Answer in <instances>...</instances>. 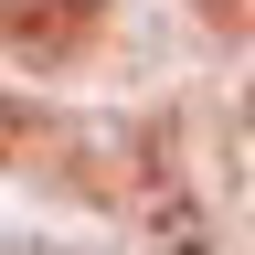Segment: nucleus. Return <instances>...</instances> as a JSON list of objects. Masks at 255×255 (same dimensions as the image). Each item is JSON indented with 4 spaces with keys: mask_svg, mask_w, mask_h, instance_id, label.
<instances>
[{
    "mask_svg": "<svg viewBox=\"0 0 255 255\" xmlns=\"http://www.w3.org/2000/svg\"><path fill=\"white\" fill-rule=\"evenodd\" d=\"M0 159H11V107H0Z\"/></svg>",
    "mask_w": 255,
    "mask_h": 255,
    "instance_id": "nucleus-1",
    "label": "nucleus"
},
{
    "mask_svg": "<svg viewBox=\"0 0 255 255\" xmlns=\"http://www.w3.org/2000/svg\"><path fill=\"white\" fill-rule=\"evenodd\" d=\"M245 117H255V85H245Z\"/></svg>",
    "mask_w": 255,
    "mask_h": 255,
    "instance_id": "nucleus-2",
    "label": "nucleus"
}]
</instances>
